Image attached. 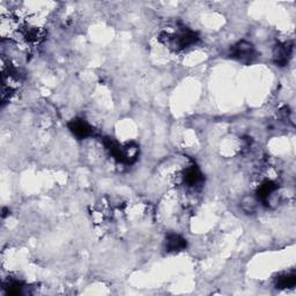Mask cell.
I'll return each instance as SVG.
<instances>
[{"label":"cell","instance_id":"obj_5","mask_svg":"<svg viewBox=\"0 0 296 296\" xmlns=\"http://www.w3.org/2000/svg\"><path fill=\"white\" fill-rule=\"evenodd\" d=\"M295 283V274H283L277 279V286L280 288H288L294 286Z\"/></svg>","mask_w":296,"mask_h":296},{"label":"cell","instance_id":"obj_2","mask_svg":"<svg viewBox=\"0 0 296 296\" xmlns=\"http://www.w3.org/2000/svg\"><path fill=\"white\" fill-rule=\"evenodd\" d=\"M291 47L293 46L288 43H282L275 46L273 50V58L275 64H278L279 66L287 65L291 56Z\"/></svg>","mask_w":296,"mask_h":296},{"label":"cell","instance_id":"obj_4","mask_svg":"<svg viewBox=\"0 0 296 296\" xmlns=\"http://www.w3.org/2000/svg\"><path fill=\"white\" fill-rule=\"evenodd\" d=\"M166 245H167L168 251H179V250H183L184 248L186 246V242L185 239L181 237L179 235L171 234L167 237Z\"/></svg>","mask_w":296,"mask_h":296},{"label":"cell","instance_id":"obj_1","mask_svg":"<svg viewBox=\"0 0 296 296\" xmlns=\"http://www.w3.org/2000/svg\"><path fill=\"white\" fill-rule=\"evenodd\" d=\"M231 56H233L234 58L238 59L239 62H250L251 59L255 57V49L253 44L245 41L238 42L237 44H235L233 49H231Z\"/></svg>","mask_w":296,"mask_h":296},{"label":"cell","instance_id":"obj_3","mask_svg":"<svg viewBox=\"0 0 296 296\" xmlns=\"http://www.w3.org/2000/svg\"><path fill=\"white\" fill-rule=\"evenodd\" d=\"M70 130L73 132V134L77 135L79 138H86L88 135L91 134V127L88 125V123L83 121V119H73L70 123Z\"/></svg>","mask_w":296,"mask_h":296}]
</instances>
